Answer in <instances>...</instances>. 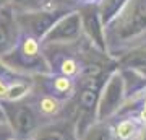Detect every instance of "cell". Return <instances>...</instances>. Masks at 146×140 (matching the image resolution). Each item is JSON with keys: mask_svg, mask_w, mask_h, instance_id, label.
<instances>
[{"mask_svg": "<svg viewBox=\"0 0 146 140\" xmlns=\"http://www.w3.org/2000/svg\"><path fill=\"white\" fill-rule=\"evenodd\" d=\"M143 129H145V124L138 117H127L119 121L114 125L112 132L117 140H133Z\"/></svg>", "mask_w": 146, "mask_h": 140, "instance_id": "obj_1", "label": "cell"}, {"mask_svg": "<svg viewBox=\"0 0 146 140\" xmlns=\"http://www.w3.org/2000/svg\"><path fill=\"white\" fill-rule=\"evenodd\" d=\"M10 122L13 125V129L21 135L31 134L33 130L36 129V119L31 114V111H28L25 108H16L11 111L10 116Z\"/></svg>", "mask_w": 146, "mask_h": 140, "instance_id": "obj_2", "label": "cell"}, {"mask_svg": "<svg viewBox=\"0 0 146 140\" xmlns=\"http://www.w3.org/2000/svg\"><path fill=\"white\" fill-rule=\"evenodd\" d=\"M62 108H63V103L57 96H52V94L42 96V98L37 99V103H36L37 113L41 116H44V117H52V116L58 114Z\"/></svg>", "mask_w": 146, "mask_h": 140, "instance_id": "obj_3", "label": "cell"}, {"mask_svg": "<svg viewBox=\"0 0 146 140\" xmlns=\"http://www.w3.org/2000/svg\"><path fill=\"white\" fill-rule=\"evenodd\" d=\"M52 93L55 96H68V94H72L73 88H75V85H73V80L70 77H65V75H58L52 80Z\"/></svg>", "mask_w": 146, "mask_h": 140, "instance_id": "obj_4", "label": "cell"}, {"mask_svg": "<svg viewBox=\"0 0 146 140\" xmlns=\"http://www.w3.org/2000/svg\"><path fill=\"white\" fill-rule=\"evenodd\" d=\"M28 90H29L28 83H25V82H13L10 85V90H8V94H7L5 101H18V99H21L25 94L28 93Z\"/></svg>", "mask_w": 146, "mask_h": 140, "instance_id": "obj_5", "label": "cell"}, {"mask_svg": "<svg viewBox=\"0 0 146 140\" xmlns=\"http://www.w3.org/2000/svg\"><path fill=\"white\" fill-rule=\"evenodd\" d=\"M36 140H72L67 130L62 129H49L44 130V134H39Z\"/></svg>", "mask_w": 146, "mask_h": 140, "instance_id": "obj_6", "label": "cell"}, {"mask_svg": "<svg viewBox=\"0 0 146 140\" xmlns=\"http://www.w3.org/2000/svg\"><path fill=\"white\" fill-rule=\"evenodd\" d=\"M60 73L65 75V77H75L78 73V62L73 60V59H65L62 64H60Z\"/></svg>", "mask_w": 146, "mask_h": 140, "instance_id": "obj_7", "label": "cell"}, {"mask_svg": "<svg viewBox=\"0 0 146 140\" xmlns=\"http://www.w3.org/2000/svg\"><path fill=\"white\" fill-rule=\"evenodd\" d=\"M23 54L28 57H36L39 54V44L34 38H26L23 42Z\"/></svg>", "mask_w": 146, "mask_h": 140, "instance_id": "obj_8", "label": "cell"}, {"mask_svg": "<svg viewBox=\"0 0 146 140\" xmlns=\"http://www.w3.org/2000/svg\"><path fill=\"white\" fill-rule=\"evenodd\" d=\"M10 82H7L3 78H0V99H3L5 101L7 94H8V90H10Z\"/></svg>", "mask_w": 146, "mask_h": 140, "instance_id": "obj_9", "label": "cell"}, {"mask_svg": "<svg viewBox=\"0 0 146 140\" xmlns=\"http://www.w3.org/2000/svg\"><path fill=\"white\" fill-rule=\"evenodd\" d=\"M104 130H96V132H93V135L89 137V140H107V135L102 134Z\"/></svg>", "mask_w": 146, "mask_h": 140, "instance_id": "obj_10", "label": "cell"}, {"mask_svg": "<svg viewBox=\"0 0 146 140\" xmlns=\"http://www.w3.org/2000/svg\"><path fill=\"white\" fill-rule=\"evenodd\" d=\"M138 119H140L141 122L146 125V101L143 103V106H141L140 111H138Z\"/></svg>", "mask_w": 146, "mask_h": 140, "instance_id": "obj_11", "label": "cell"}]
</instances>
